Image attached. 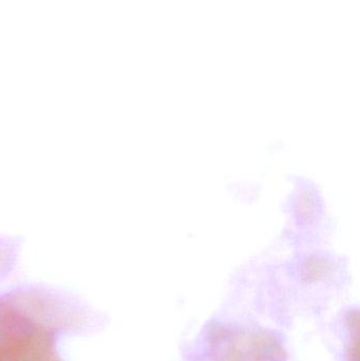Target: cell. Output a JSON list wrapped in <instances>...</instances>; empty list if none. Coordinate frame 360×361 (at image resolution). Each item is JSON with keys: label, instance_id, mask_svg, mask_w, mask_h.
Returning <instances> with one entry per match:
<instances>
[{"label": "cell", "instance_id": "1", "mask_svg": "<svg viewBox=\"0 0 360 361\" xmlns=\"http://www.w3.org/2000/svg\"><path fill=\"white\" fill-rule=\"evenodd\" d=\"M283 240L291 250L325 244L330 229L327 203L318 185L295 176L285 201Z\"/></svg>", "mask_w": 360, "mask_h": 361}]
</instances>
